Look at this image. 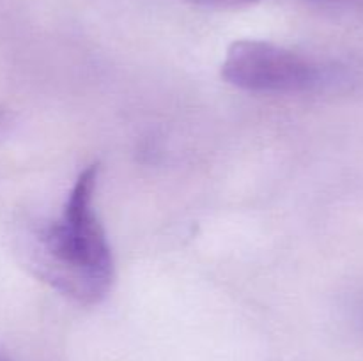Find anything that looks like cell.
<instances>
[{
	"mask_svg": "<svg viewBox=\"0 0 363 361\" xmlns=\"http://www.w3.org/2000/svg\"><path fill=\"white\" fill-rule=\"evenodd\" d=\"M98 173V165L80 172L59 218L28 223L18 234V250L32 275L80 304L99 303L116 278L112 248L94 205Z\"/></svg>",
	"mask_w": 363,
	"mask_h": 361,
	"instance_id": "obj_1",
	"label": "cell"
},
{
	"mask_svg": "<svg viewBox=\"0 0 363 361\" xmlns=\"http://www.w3.org/2000/svg\"><path fill=\"white\" fill-rule=\"evenodd\" d=\"M227 84L248 92H305L321 84L318 64L269 41L241 39L227 50L222 64Z\"/></svg>",
	"mask_w": 363,
	"mask_h": 361,
	"instance_id": "obj_2",
	"label": "cell"
},
{
	"mask_svg": "<svg viewBox=\"0 0 363 361\" xmlns=\"http://www.w3.org/2000/svg\"><path fill=\"white\" fill-rule=\"evenodd\" d=\"M190 2L202 7H209V9H238V7L250 6L257 0H190Z\"/></svg>",
	"mask_w": 363,
	"mask_h": 361,
	"instance_id": "obj_3",
	"label": "cell"
},
{
	"mask_svg": "<svg viewBox=\"0 0 363 361\" xmlns=\"http://www.w3.org/2000/svg\"><path fill=\"white\" fill-rule=\"evenodd\" d=\"M0 361H11V360H9V357H7V356H6V354H4V353H2V350H0Z\"/></svg>",
	"mask_w": 363,
	"mask_h": 361,
	"instance_id": "obj_4",
	"label": "cell"
}]
</instances>
